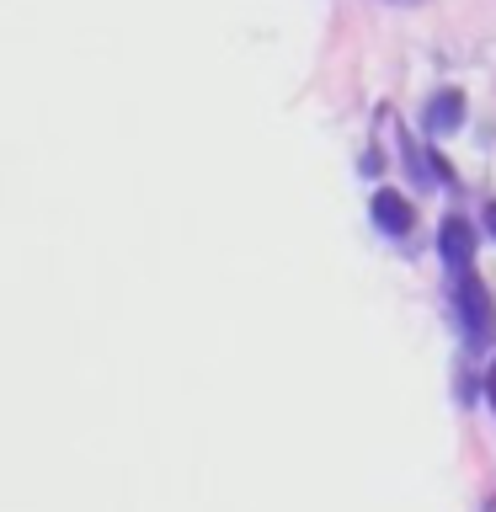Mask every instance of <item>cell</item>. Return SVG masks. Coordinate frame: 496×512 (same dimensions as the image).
Returning <instances> with one entry per match:
<instances>
[{"instance_id":"obj_1","label":"cell","mask_w":496,"mask_h":512,"mask_svg":"<svg viewBox=\"0 0 496 512\" xmlns=\"http://www.w3.org/2000/svg\"><path fill=\"white\" fill-rule=\"evenodd\" d=\"M448 320H454L459 342L470 352L496 347V304H491V288L475 278V267L448 278Z\"/></svg>"},{"instance_id":"obj_2","label":"cell","mask_w":496,"mask_h":512,"mask_svg":"<svg viewBox=\"0 0 496 512\" xmlns=\"http://www.w3.org/2000/svg\"><path fill=\"white\" fill-rule=\"evenodd\" d=\"M438 256H443L448 278L475 267V224L464 219V214H448V219L438 224Z\"/></svg>"},{"instance_id":"obj_3","label":"cell","mask_w":496,"mask_h":512,"mask_svg":"<svg viewBox=\"0 0 496 512\" xmlns=\"http://www.w3.org/2000/svg\"><path fill=\"white\" fill-rule=\"evenodd\" d=\"M395 144H400V160H406V171H411L416 187H448V182H454L448 166L432 150H422V139H416L411 128H395Z\"/></svg>"},{"instance_id":"obj_4","label":"cell","mask_w":496,"mask_h":512,"mask_svg":"<svg viewBox=\"0 0 496 512\" xmlns=\"http://www.w3.org/2000/svg\"><path fill=\"white\" fill-rule=\"evenodd\" d=\"M459 123H464V91L443 86L438 96H427V107H422V128H427V139H443V134H454Z\"/></svg>"},{"instance_id":"obj_5","label":"cell","mask_w":496,"mask_h":512,"mask_svg":"<svg viewBox=\"0 0 496 512\" xmlns=\"http://www.w3.org/2000/svg\"><path fill=\"white\" fill-rule=\"evenodd\" d=\"M368 214H374V230L379 235H390V240H400V235H411V224H416V214H411V203L400 198V192H374V203H368Z\"/></svg>"},{"instance_id":"obj_6","label":"cell","mask_w":496,"mask_h":512,"mask_svg":"<svg viewBox=\"0 0 496 512\" xmlns=\"http://www.w3.org/2000/svg\"><path fill=\"white\" fill-rule=\"evenodd\" d=\"M486 400H491V411H496V358H491V368H486Z\"/></svg>"},{"instance_id":"obj_7","label":"cell","mask_w":496,"mask_h":512,"mask_svg":"<svg viewBox=\"0 0 496 512\" xmlns=\"http://www.w3.org/2000/svg\"><path fill=\"white\" fill-rule=\"evenodd\" d=\"M486 230H491V240H496V203L486 208Z\"/></svg>"}]
</instances>
